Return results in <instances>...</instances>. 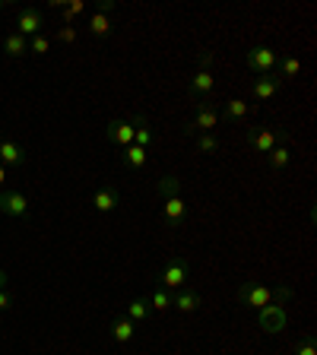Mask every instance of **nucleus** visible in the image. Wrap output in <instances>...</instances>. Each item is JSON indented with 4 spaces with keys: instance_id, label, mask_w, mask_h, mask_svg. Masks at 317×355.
<instances>
[{
    "instance_id": "nucleus-27",
    "label": "nucleus",
    "mask_w": 317,
    "mask_h": 355,
    "mask_svg": "<svg viewBox=\"0 0 317 355\" xmlns=\"http://www.w3.org/2000/svg\"><path fill=\"white\" fill-rule=\"evenodd\" d=\"M302 73V60L298 58H282V76L280 80H295Z\"/></svg>"
},
{
    "instance_id": "nucleus-5",
    "label": "nucleus",
    "mask_w": 317,
    "mask_h": 355,
    "mask_svg": "<svg viewBox=\"0 0 317 355\" xmlns=\"http://www.w3.org/2000/svg\"><path fill=\"white\" fill-rule=\"evenodd\" d=\"M219 108H216V105H209V102H200L197 105V118L191 121V124H187V133H213L216 127H219Z\"/></svg>"
},
{
    "instance_id": "nucleus-29",
    "label": "nucleus",
    "mask_w": 317,
    "mask_h": 355,
    "mask_svg": "<svg viewBox=\"0 0 317 355\" xmlns=\"http://www.w3.org/2000/svg\"><path fill=\"white\" fill-rule=\"evenodd\" d=\"M83 10H86V3H83V0H70V3H64V22H67V26H74V19L83 13Z\"/></svg>"
},
{
    "instance_id": "nucleus-12",
    "label": "nucleus",
    "mask_w": 317,
    "mask_h": 355,
    "mask_svg": "<svg viewBox=\"0 0 317 355\" xmlns=\"http://www.w3.org/2000/svg\"><path fill=\"white\" fill-rule=\"evenodd\" d=\"M105 137H108L114 146L127 149V146L133 143V124H130V121L114 118V121H108V127H105Z\"/></svg>"
},
{
    "instance_id": "nucleus-13",
    "label": "nucleus",
    "mask_w": 317,
    "mask_h": 355,
    "mask_svg": "<svg viewBox=\"0 0 317 355\" xmlns=\"http://www.w3.org/2000/svg\"><path fill=\"white\" fill-rule=\"evenodd\" d=\"M108 333H111V340L118 343V346H127V343L137 336V324H133L130 318H118V320H111Z\"/></svg>"
},
{
    "instance_id": "nucleus-10",
    "label": "nucleus",
    "mask_w": 317,
    "mask_h": 355,
    "mask_svg": "<svg viewBox=\"0 0 317 355\" xmlns=\"http://www.w3.org/2000/svg\"><path fill=\"white\" fill-rule=\"evenodd\" d=\"M118 7L114 0H105V3H98V10L92 16H89V32H92V38H105L111 32V10Z\"/></svg>"
},
{
    "instance_id": "nucleus-33",
    "label": "nucleus",
    "mask_w": 317,
    "mask_h": 355,
    "mask_svg": "<svg viewBox=\"0 0 317 355\" xmlns=\"http://www.w3.org/2000/svg\"><path fill=\"white\" fill-rule=\"evenodd\" d=\"M7 181H10V168H7V165H3V162H0V187L7 184Z\"/></svg>"
},
{
    "instance_id": "nucleus-17",
    "label": "nucleus",
    "mask_w": 317,
    "mask_h": 355,
    "mask_svg": "<svg viewBox=\"0 0 317 355\" xmlns=\"http://www.w3.org/2000/svg\"><path fill=\"white\" fill-rule=\"evenodd\" d=\"M248 114H251V105L244 102V98H229V102H222V114H219V118L241 121V118H248Z\"/></svg>"
},
{
    "instance_id": "nucleus-25",
    "label": "nucleus",
    "mask_w": 317,
    "mask_h": 355,
    "mask_svg": "<svg viewBox=\"0 0 317 355\" xmlns=\"http://www.w3.org/2000/svg\"><path fill=\"white\" fill-rule=\"evenodd\" d=\"M197 149H200V153H219V149H222V140H219V137H216V133H200V137H197Z\"/></svg>"
},
{
    "instance_id": "nucleus-4",
    "label": "nucleus",
    "mask_w": 317,
    "mask_h": 355,
    "mask_svg": "<svg viewBox=\"0 0 317 355\" xmlns=\"http://www.w3.org/2000/svg\"><path fill=\"white\" fill-rule=\"evenodd\" d=\"M276 60H280V54H276L270 44H257V48L248 51V67H251L254 73H260V76L276 73Z\"/></svg>"
},
{
    "instance_id": "nucleus-11",
    "label": "nucleus",
    "mask_w": 317,
    "mask_h": 355,
    "mask_svg": "<svg viewBox=\"0 0 317 355\" xmlns=\"http://www.w3.org/2000/svg\"><path fill=\"white\" fill-rule=\"evenodd\" d=\"M251 89H254V98H260V102H273V98L280 96L282 80H280V73H266V76H257Z\"/></svg>"
},
{
    "instance_id": "nucleus-35",
    "label": "nucleus",
    "mask_w": 317,
    "mask_h": 355,
    "mask_svg": "<svg viewBox=\"0 0 317 355\" xmlns=\"http://www.w3.org/2000/svg\"><path fill=\"white\" fill-rule=\"evenodd\" d=\"M3 7H7V3H3V0H0V10H3Z\"/></svg>"
},
{
    "instance_id": "nucleus-6",
    "label": "nucleus",
    "mask_w": 317,
    "mask_h": 355,
    "mask_svg": "<svg viewBox=\"0 0 317 355\" xmlns=\"http://www.w3.org/2000/svg\"><path fill=\"white\" fill-rule=\"evenodd\" d=\"M213 86H216V80H213V73H209V51H207L200 58V70L191 76V83H187V92H191V96H209Z\"/></svg>"
},
{
    "instance_id": "nucleus-7",
    "label": "nucleus",
    "mask_w": 317,
    "mask_h": 355,
    "mask_svg": "<svg viewBox=\"0 0 317 355\" xmlns=\"http://www.w3.org/2000/svg\"><path fill=\"white\" fill-rule=\"evenodd\" d=\"M0 213L10 216V219H22V216H29V200H26V193L3 191L0 193Z\"/></svg>"
},
{
    "instance_id": "nucleus-15",
    "label": "nucleus",
    "mask_w": 317,
    "mask_h": 355,
    "mask_svg": "<svg viewBox=\"0 0 317 355\" xmlns=\"http://www.w3.org/2000/svg\"><path fill=\"white\" fill-rule=\"evenodd\" d=\"M118 203H121V193L114 191V187H102V191H96V197H92L96 213H111V209H118Z\"/></svg>"
},
{
    "instance_id": "nucleus-16",
    "label": "nucleus",
    "mask_w": 317,
    "mask_h": 355,
    "mask_svg": "<svg viewBox=\"0 0 317 355\" xmlns=\"http://www.w3.org/2000/svg\"><path fill=\"white\" fill-rule=\"evenodd\" d=\"M3 54H7V58H26V54H29V38H22L19 32H10L7 38H3Z\"/></svg>"
},
{
    "instance_id": "nucleus-1",
    "label": "nucleus",
    "mask_w": 317,
    "mask_h": 355,
    "mask_svg": "<svg viewBox=\"0 0 317 355\" xmlns=\"http://www.w3.org/2000/svg\"><path fill=\"white\" fill-rule=\"evenodd\" d=\"M289 298H292V288H270V286H264V282H244V286L238 288V302L251 311H260V308H266V304L289 302Z\"/></svg>"
},
{
    "instance_id": "nucleus-19",
    "label": "nucleus",
    "mask_w": 317,
    "mask_h": 355,
    "mask_svg": "<svg viewBox=\"0 0 317 355\" xmlns=\"http://www.w3.org/2000/svg\"><path fill=\"white\" fill-rule=\"evenodd\" d=\"M162 219L169 222V225H178V222L185 219V200L178 197H165V207H162Z\"/></svg>"
},
{
    "instance_id": "nucleus-26",
    "label": "nucleus",
    "mask_w": 317,
    "mask_h": 355,
    "mask_svg": "<svg viewBox=\"0 0 317 355\" xmlns=\"http://www.w3.org/2000/svg\"><path fill=\"white\" fill-rule=\"evenodd\" d=\"M29 51L38 54V58H44V54L51 51V38L44 35V32H42V35H32V38H29Z\"/></svg>"
},
{
    "instance_id": "nucleus-30",
    "label": "nucleus",
    "mask_w": 317,
    "mask_h": 355,
    "mask_svg": "<svg viewBox=\"0 0 317 355\" xmlns=\"http://www.w3.org/2000/svg\"><path fill=\"white\" fill-rule=\"evenodd\" d=\"M295 355H317V346H314V333H305L302 340L295 343Z\"/></svg>"
},
{
    "instance_id": "nucleus-34",
    "label": "nucleus",
    "mask_w": 317,
    "mask_h": 355,
    "mask_svg": "<svg viewBox=\"0 0 317 355\" xmlns=\"http://www.w3.org/2000/svg\"><path fill=\"white\" fill-rule=\"evenodd\" d=\"M7 282H10V279H7V273L0 270V288H7Z\"/></svg>"
},
{
    "instance_id": "nucleus-24",
    "label": "nucleus",
    "mask_w": 317,
    "mask_h": 355,
    "mask_svg": "<svg viewBox=\"0 0 317 355\" xmlns=\"http://www.w3.org/2000/svg\"><path fill=\"white\" fill-rule=\"evenodd\" d=\"M171 295H175V292H169V288H155L153 298H149V308L153 311H169L171 308Z\"/></svg>"
},
{
    "instance_id": "nucleus-9",
    "label": "nucleus",
    "mask_w": 317,
    "mask_h": 355,
    "mask_svg": "<svg viewBox=\"0 0 317 355\" xmlns=\"http://www.w3.org/2000/svg\"><path fill=\"white\" fill-rule=\"evenodd\" d=\"M257 324H260V330L264 333L286 330V308H282V304H266V308H260Z\"/></svg>"
},
{
    "instance_id": "nucleus-20",
    "label": "nucleus",
    "mask_w": 317,
    "mask_h": 355,
    "mask_svg": "<svg viewBox=\"0 0 317 355\" xmlns=\"http://www.w3.org/2000/svg\"><path fill=\"white\" fill-rule=\"evenodd\" d=\"M130 124H133V143L149 149V143H153V127H149V121L137 114V118H130Z\"/></svg>"
},
{
    "instance_id": "nucleus-14",
    "label": "nucleus",
    "mask_w": 317,
    "mask_h": 355,
    "mask_svg": "<svg viewBox=\"0 0 317 355\" xmlns=\"http://www.w3.org/2000/svg\"><path fill=\"white\" fill-rule=\"evenodd\" d=\"M0 162L7 165V168H19L26 162V153L16 140H0Z\"/></svg>"
},
{
    "instance_id": "nucleus-2",
    "label": "nucleus",
    "mask_w": 317,
    "mask_h": 355,
    "mask_svg": "<svg viewBox=\"0 0 317 355\" xmlns=\"http://www.w3.org/2000/svg\"><path fill=\"white\" fill-rule=\"evenodd\" d=\"M187 279H191V266H187V260L185 257H171L169 263L162 266V273H159V288L181 292Z\"/></svg>"
},
{
    "instance_id": "nucleus-28",
    "label": "nucleus",
    "mask_w": 317,
    "mask_h": 355,
    "mask_svg": "<svg viewBox=\"0 0 317 355\" xmlns=\"http://www.w3.org/2000/svg\"><path fill=\"white\" fill-rule=\"evenodd\" d=\"M159 191H162V197H175L178 191H181V178L178 175H169L159 181Z\"/></svg>"
},
{
    "instance_id": "nucleus-3",
    "label": "nucleus",
    "mask_w": 317,
    "mask_h": 355,
    "mask_svg": "<svg viewBox=\"0 0 317 355\" xmlns=\"http://www.w3.org/2000/svg\"><path fill=\"white\" fill-rule=\"evenodd\" d=\"M248 143H251L257 153H270V149H276V146H286L289 133L280 130V127H264V130H251Z\"/></svg>"
},
{
    "instance_id": "nucleus-22",
    "label": "nucleus",
    "mask_w": 317,
    "mask_h": 355,
    "mask_svg": "<svg viewBox=\"0 0 317 355\" xmlns=\"http://www.w3.org/2000/svg\"><path fill=\"white\" fill-rule=\"evenodd\" d=\"M289 159H292L289 146H276V149H270V153H266V165H270L273 171H282V168H286Z\"/></svg>"
},
{
    "instance_id": "nucleus-18",
    "label": "nucleus",
    "mask_w": 317,
    "mask_h": 355,
    "mask_svg": "<svg viewBox=\"0 0 317 355\" xmlns=\"http://www.w3.org/2000/svg\"><path fill=\"white\" fill-rule=\"evenodd\" d=\"M171 304H175L181 314H191V311L200 308V292H194V288H185V292H175L171 295Z\"/></svg>"
},
{
    "instance_id": "nucleus-31",
    "label": "nucleus",
    "mask_w": 317,
    "mask_h": 355,
    "mask_svg": "<svg viewBox=\"0 0 317 355\" xmlns=\"http://www.w3.org/2000/svg\"><path fill=\"white\" fill-rule=\"evenodd\" d=\"M58 38H60L64 44H74V42H76V29H74V26H60V29H58Z\"/></svg>"
},
{
    "instance_id": "nucleus-32",
    "label": "nucleus",
    "mask_w": 317,
    "mask_h": 355,
    "mask_svg": "<svg viewBox=\"0 0 317 355\" xmlns=\"http://www.w3.org/2000/svg\"><path fill=\"white\" fill-rule=\"evenodd\" d=\"M13 308V292L10 288H0V311H10Z\"/></svg>"
},
{
    "instance_id": "nucleus-23",
    "label": "nucleus",
    "mask_w": 317,
    "mask_h": 355,
    "mask_svg": "<svg viewBox=\"0 0 317 355\" xmlns=\"http://www.w3.org/2000/svg\"><path fill=\"white\" fill-rule=\"evenodd\" d=\"M149 311H153V308H149L146 298H133V302L127 304V318L137 324V320H146L149 318Z\"/></svg>"
},
{
    "instance_id": "nucleus-8",
    "label": "nucleus",
    "mask_w": 317,
    "mask_h": 355,
    "mask_svg": "<svg viewBox=\"0 0 317 355\" xmlns=\"http://www.w3.org/2000/svg\"><path fill=\"white\" fill-rule=\"evenodd\" d=\"M42 26H44V13L35 7H26L19 13V19H16V29L22 38H32V35H42Z\"/></svg>"
},
{
    "instance_id": "nucleus-21",
    "label": "nucleus",
    "mask_w": 317,
    "mask_h": 355,
    "mask_svg": "<svg viewBox=\"0 0 317 355\" xmlns=\"http://www.w3.org/2000/svg\"><path fill=\"white\" fill-rule=\"evenodd\" d=\"M124 162L130 165L133 171L146 168V149H143V146H137V143H130V146L124 149Z\"/></svg>"
}]
</instances>
